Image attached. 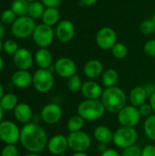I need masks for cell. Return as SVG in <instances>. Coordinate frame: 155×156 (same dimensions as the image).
<instances>
[{
	"instance_id": "1",
	"label": "cell",
	"mask_w": 155,
	"mask_h": 156,
	"mask_svg": "<svg viewBox=\"0 0 155 156\" xmlns=\"http://www.w3.org/2000/svg\"><path fill=\"white\" fill-rule=\"evenodd\" d=\"M48 135L46 131L36 122L24 124L20 132L19 143L28 153L39 154L47 148Z\"/></svg>"
},
{
	"instance_id": "2",
	"label": "cell",
	"mask_w": 155,
	"mask_h": 156,
	"mask_svg": "<svg viewBox=\"0 0 155 156\" xmlns=\"http://www.w3.org/2000/svg\"><path fill=\"white\" fill-rule=\"evenodd\" d=\"M106 112L111 113H118L127 103V96L125 91L117 86L106 88L100 98Z\"/></svg>"
},
{
	"instance_id": "3",
	"label": "cell",
	"mask_w": 155,
	"mask_h": 156,
	"mask_svg": "<svg viewBox=\"0 0 155 156\" xmlns=\"http://www.w3.org/2000/svg\"><path fill=\"white\" fill-rule=\"evenodd\" d=\"M106 110L100 100H84L77 107V114L85 121H96L103 117Z\"/></svg>"
},
{
	"instance_id": "4",
	"label": "cell",
	"mask_w": 155,
	"mask_h": 156,
	"mask_svg": "<svg viewBox=\"0 0 155 156\" xmlns=\"http://www.w3.org/2000/svg\"><path fill=\"white\" fill-rule=\"evenodd\" d=\"M36 27L35 20L29 16H17L12 24L11 32L16 37L24 39L32 37Z\"/></svg>"
},
{
	"instance_id": "5",
	"label": "cell",
	"mask_w": 155,
	"mask_h": 156,
	"mask_svg": "<svg viewBox=\"0 0 155 156\" xmlns=\"http://www.w3.org/2000/svg\"><path fill=\"white\" fill-rule=\"evenodd\" d=\"M55 84L53 72L48 69H38L33 74L32 85L39 93H47L52 90Z\"/></svg>"
},
{
	"instance_id": "6",
	"label": "cell",
	"mask_w": 155,
	"mask_h": 156,
	"mask_svg": "<svg viewBox=\"0 0 155 156\" xmlns=\"http://www.w3.org/2000/svg\"><path fill=\"white\" fill-rule=\"evenodd\" d=\"M138 139V133L133 127H124L117 129L113 133L112 143L114 145L121 149H125L129 146L135 144Z\"/></svg>"
},
{
	"instance_id": "7",
	"label": "cell",
	"mask_w": 155,
	"mask_h": 156,
	"mask_svg": "<svg viewBox=\"0 0 155 156\" xmlns=\"http://www.w3.org/2000/svg\"><path fill=\"white\" fill-rule=\"evenodd\" d=\"M55 37V31L52 27H49L43 23L37 25L32 35L33 41L40 48H47L48 47H49L53 43Z\"/></svg>"
},
{
	"instance_id": "8",
	"label": "cell",
	"mask_w": 155,
	"mask_h": 156,
	"mask_svg": "<svg viewBox=\"0 0 155 156\" xmlns=\"http://www.w3.org/2000/svg\"><path fill=\"white\" fill-rule=\"evenodd\" d=\"M21 129L12 121L3 120L0 122V140L5 144H16L19 142Z\"/></svg>"
},
{
	"instance_id": "9",
	"label": "cell",
	"mask_w": 155,
	"mask_h": 156,
	"mask_svg": "<svg viewBox=\"0 0 155 156\" xmlns=\"http://www.w3.org/2000/svg\"><path fill=\"white\" fill-rule=\"evenodd\" d=\"M67 138L69 148L74 153L87 152L91 145V139L90 135L83 131L69 133Z\"/></svg>"
},
{
	"instance_id": "10",
	"label": "cell",
	"mask_w": 155,
	"mask_h": 156,
	"mask_svg": "<svg viewBox=\"0 0 155 156\" xmlns=\"http://www.w3.org/2000/svg\"><path fill=\"white\" fill-rule=\"evenodd\" d=\"M118 122L124 127H135L141 121V114L137 107L126 105L118 113Z\"/></svg>"
},
{
	"instance_id": "11",
	"label": "cell",
	"mask_w": 155,
	"mask_h": 156,
	"mask_svg": "<svg viewBox=\"0 0 155 156\" xmlns=\"http://www.w3.org/2000/svg\"><path fill=\"white\" fill-rule=\"evenodd\" d=\"M95 40L100 49L111 50L117 43V35L113 28L110 27H104L97 32Z\"/></svg>"
},
{
	"instance_id": "12",
	"label": "cell",
	"mask_w": 155,
	"mask_h": 156,
	"mask_svg": "<svg viewBox=\"0 0 155 156\" xmlns=\"http://www.w3.org/2000/svg\"><path fill=\"white\" fill-rule=\"evenodd\" d=\"M40 118L47 124H56L62 118V109L57 103H48L42 108Z\"/></svg>"
},
{
	"instance_id": "13",
	"label": "cell",
	"mask_w": 155,
	"mask_h": 156,
	"mask_svg": "<svg viewBox=\"0 0 155 156\" xmlns=\"http://www.w3.org/2000/svg\"><path fill=\"white\" fill-rule=\"evenodd\" d=\"M54 66L55 72L63 79H69L77 72L76 63L71 58L67 57H62L57 59Z\"/></svg>"
},
{
	"instance_id": "14",
	"label": "cell",
	"mask_w": 155,
	"mask_h": 156,
	"mask_svg": "<svg viewBox=\"0 0 155 156\" xmlns=\"http://www.w3.org/2000/svg\"><path fill=\"white\" fill-rule=\"evenodd\" d=\"M55 35L58 40H59L61 43H68L71 41L75 36L74 24L69 19L59 21L56 27Z\"/></svg>"
},
{
	"instance_id": "15",
	"label": "cell",
	"mask_w": 155,
	"mask_h": 156,
	"mask_svg": "<svg viewBox=\"0 0 155 156\" xmlns=\"http://www.w3.org/2000/svg\"><path fill=\"white\" fill-rule=\"evenodd\" d=\"M14 64L17 69L28 70L34 62L32 53L26 48H19L18 50L13 55Z\"/></svg>"
},
{
	"instance_id": "16",
	"label": "cell",
	"mask_w": 155,
	"mask_h": 156,
	"mask_svg": "<svg viewBox=\"0 0 155 156\" xmlns=\"http://www.w3.org/2000/svg\"><path fill=\"white\" fill-rule=\"evenodd\" d=\"M47 148L48 152L54 155H60L64 154L69 148L67 136L63 134H56L52 136L48 142Z\"/></svg>"
},
{
	"instance_id": "17",
	"label": "cell",
	"mask_w": 155,
	"mask_h": 156,
	"mask_svg": "<svg viewBox=\"0 0 155 156\" xmlns=\"http://www.w3.org/2000/svg\"><path fill=\"white\" fill-rule=\"evenodd\" d=\"M80 91L86 100H100L103 89L100 84L90 80L83 82Z\"/></svg>"
},
{
	"instance_id": "18",
	"label": "cell",
	"mask_w": 155,
	"mask_h": 156,
	"mask_svg": "<svg viewBox=\"0 0 155 156\" xmlns=\"http://www.w3.org/2000/svg\"><path fill=\"white\" fill-rule=\"evenodd\" d=\"M12 84L18 89H26L32 85L33 75L28 70L17 69L11 77Z\"/></svg>"
},
{
	"instance_id": "19",
	"label": "cell",
	"mask_w": 155,
	"mask_h": 156,
	"mask_svg": "<svg viewBox=\"0 0 155 156\" xmlns=\"http://www.w3.org/2000/svg\"><path fill=\"white\" fill-rule=\"evenodd\" d=\"M103 64L99 59H90L87 61L83 67L84 75L90 80H94L102 75L103 71Z\"/></svg>"
},
{
	"instance_id": "20",
	"label": "cell",
	"mask_w": 155,
	"mask_h": 156,
	"mask_svg": "<svg viewBox=\"0 0 155 156\" xmlns=\"http://www.w3.org/2000/svg\"><path fill=\"white\" fill-rule=\"evenodd\" d=\"M14 117L20 123H29L33 118V112L31 107L27 103L19 102L14 110Z\"/></svg>"
},
{
	"instance_id": "21",
	"label": "cell",
	"mask_w": 155,
	"mask_h": 156,
	"mask_svg": "<svg viewBox=\"0 0 155 156\" xmlns=\"http://www.w3.org/2000/svg\"><path fill=\"white\" fill-rule=\"evenodd\" d=\"M148 94L143 86H137L131 90L129 94V101L131 105L135 107H140L146 102L148 99Z\"/></svg>"
},
{
	"instance_id": "22",
	"label": "cell",
	"mask_w": 155,
	"mask_h": 156,
	"mask_svg": "<svg viewBox=\"0 0 155 156\" xmlns=\"http://www.w3.org/2000/svg\"><path fill=\"white\" fill-rule=\"evenodd\" d=\"M34 61L39 69H48L53 62V56L48 48H39L34 55Z\"/></svg>"
},
{
	"instance_id": "23",
	"label": "cell",
	"mask_w": 155,
	"mask_h": 156,
	"mask_svg": "<svg viewBox=\"0 0 155 156\" xmlns=\"http://www.w3.org/2000/svg\"><path fill=\"white\" fill-rule=\"evenodd\" d=\"M93 136L98 143L109 144L112 142L113 133L106 125H99L93 131Z\"/></svg>"
},
{
	"instance_id": "24",
	"label": "cell",
	"mask_w": 155,
	"mask_h": 156,
	"mask_svg": "<svg viewBox=\"0 0 155 156\" xmlns=\"http://www.w3.org/2000/svg\"><path fill=\"white\" fill-rule=\"evenodd\" d=\"M60 19V13L58 8H46L45 12L42 16L43 24L48 25L49 27H53L55 25H58Z\"/></svg>"
},
{
	"instance_id": "25",
	"label": "cell",
	"mask_w": 155,
	"mask_h": 156,
	"mask_svg": "<svg viewBox=\"0 0 155 156\" xmlns=\"http://www.w3.org/2000/svg\"><path fill=\"white\" fill-rule=\"evenodd\" d=\"M119 80V73L114 69H109L105 70L101 75L102 85L106 88H111L116 86Z\"/></svg>"
},
{
	"instance_id": "26",
	"label": "cell",
	"mask_w": 155,
	"mask_h": 156,
	"mask_svg": "<svg viewBox=\"0 0 155 156\" xmlns=\"http://www.w3.org/2000/svg\"><path fill=\"white\" fill-rule=\"evenodd\" d=\"M18 98L14 93H5L0 100V105L4 111H14L18 104Z\"/></svg>"
},
{
	"instance_id": "27",
	"label": "cell",
	"mask_w": 155,
	"mask_h": 156,
	"mask_svg": "<svg viewBox=\"0 0 155 156\" xmlns=\"http://www.w3.org/2000/svg\"><path fill=\"white\" fill-rule=\"evenodd\" d=\"M28 7L29 3L26 0H14L10 5V9L16 14V16H27Z\"/></svg>"
},
{
	"instance_id": "28",
	"label": "cell",
	"mask_w": 155,
	"mask_h": 156,
	"mask_svg": "<svg viewBox=\"0 0 155 156\" xmlns=\"http://www.w3.org/2000/svg\"><path fill=\"white\" fill-rule=\"evenodd\" d=\"M45 6L41 3V1H35L32 3H29V7H28V14L31 18L35 19H39L42 18L43 14L45 12Z\"/></svg>"
},
{
	"instance_id": "29",
	"label": "cell",
	"mask_w": 155,
	"mask_h": 156,
	"mask_svg": "<svg viewBox=\"0 0 155 156\" xmlns=\"http://www.w3.org/2000/svg\"><path fill=\"white\" fill-rule=\"evenodd\" d=\"M85 120L81 118L79 114L71 116L67 122V129L69 133H75L82 131Z\"/></svg>"
},
{
	"instance_id": "30",
	"label": "cell",
	"mask_w": 155,
	"mask_h": 156,
	"mask_svg": "<svg viewBox=\"0 0 155 156\" xmlns=\"http://www.w3.org/2000/svg\"><path fill=\"white\" fill-rule=\"evenodd\" d=\"M143 131L148 139L155 142V114L147 117L143 124Z\"/></svg>"
},
{
	"instance_id": "31",
	"label": "cell",
	"mask_w": 155,
	"mask_h": 156,
	"mask_svg": "<svg viewBox=\"0 0 155 156\" xmlns=\"http://www.w3.org/2000/svg\"><path fill=\"white\" fill-rule=\"evenodd\" d=\"M112 56L117 59H123L128 55V48L122 42H117L111 49Z\"/></svg>"
},
{
	"instance_id": "32",
	"label": "cell",
	"mask_w": 155,
	"mask_h": 156,
	"mask_svg": "<svg viewBox=\"0 0 155 156\" xmlns=\"http://www.w3.org/2000/svg\"><path fill=\"white\" fill-rule=\"evenodd\" d=\"M82 81H81V79L79 75L75 74L74 76L70 77L69 79H68V83H67V86H68V89L69 91L71 92H77L79 90H81V87H82Z\"/></svg>"
},
{
	"instance_id": "33",
	"label": "cell",
	"mask_w": 155,
	"mask_h": 156,
	"mask_svg": "<svg viewBox=\"0 0 155 156\" xmlns=\"http://www.w3.org/2000/svg\"><path fill=\"white\" fill-rule=\"evenodd\" d=\"M140 31L143 34V35H150L152 33H153L155 30V26L151 19H146V20H143L141 25H140Z\"/></svg>"
},
{
	"instance_id": "34",
	"label": "cell",
	"mask_w": 155,
	"mask_h": 156,
	"mask_svg": "<svg viewBox=\"0 0 155 156\" xmlns=\"http://www.w3.org/2000/svg\"><path fill=\"white\" fill-rule=\"evenodd\" d=\"M16 14L9 8V9H5L4 10L1 14H0V20L1 23L3 24H13V22L16 20Z\"/></svg>"
},
{
	"instance_id": "35",
	"label": "cell",
	"mask_w": 155,
	"mask_h": 156,
	"mask_svg": "<svg viewBox=\"0 0 155 156\" xmlns=\"http://www.w3.org/2000/svg\"><path fill=\"white\" fill-rule=\"evenodd\" d=\"M18 44L14 39H6L4 42V50L8 55H14L18 50Z\"/></svg>"
},
{
	"instance_id": "36",
	"label": "cell",
	"mask_w": 155,
	"mask_h": 156,
	"mask_svg": "<svg viewBox=\"0 0 155 156\" xmlns=\"http://www.w3.org/2000/svg\"><path fill=\"white\" fill-rule=\"evenodd\" d=\"M122 156H142V148L137 145V144H133L132 146H129L125 149L122 150Z\"/></svg>"
},
{
	"instance_id": "37",
	"label": "cell",
	"mask_w": 155,
	"mask_h": 156,
	"mask_svg": "<svg viewBox=\"0 0 155 156\" xmlns=\"http://www.w3.org/2000/svg\"><path fill=\"white\" fill-rule=\"evenodd\" d=\"M19 151L16 144H6L1 150L0 156H18Z\"/></svg>"
},
{
	"instance_id": "38",
	"label": "cell",
	"mask_w": 155,
	"mask_h": 156,
	"mask_svg": "<svg viewBox=\"0 0 155 156\" xmlns=\"http://www.w3.org/2000/svg\"><path fill=\"white\" fill-rule=\"evenodd\" d=\"M143 51L147 56L155 58V39H150L144 44Z\"/></svg>"
},
{
	"instance_id": "39",
	"label": "cell",
	"mask_w": 155,
	"mask_h": 156,
	"mask_svg": "<svg viewBox=\"0 0 155 156\" xmlns=\"http://www.w3.org/2000/svg\"><path fill=\"white\" fill-rule=\"evenodd\" d=\"M138 110H139V112H140L141 116H143V117H149L153 112L151 104L147 103V102H145L143 105H141L140 107H138Z\"/></svg>"
},
{
	"instance_id": "40",
	"label": "cell",
	"mask_w": 155,
	"mask_h": 156,
	"mask_svg": "<svg viewBox=\"0 0 155 156\" xmlns=\"http://www.w3.org/2000/svg\"><path fill=\"white\" fill-rule=\"evenodd\" d=\"M142 156H155V146L153 144H147L142 148Z\"/></svg>"
},
{
	"instance_id": "41",
	"label": "cell",
	"mask_w": 155,
	"mask_h": 156,
	"mask_svg": "<svg viewBox=\"0 0 155 156\" xmlns=\"http://www.w3.org/2000/svg\"><path fill=\"white\" fill-rule=\"evenodd\" d=\"M40 1L46 8H49V7L58 8L61 4V0H40Z\"/></svg>"
},
{
	"instance_id": "42",
	"label": "cell",
	"mask_w": 155,
	"mask_h": 156,
	"mask_svg": "<svg viewBox=\"0 0 155 156\" xmlns=\"http://www.w3.org/2000/svg\"><path fill=\"white\" fill-rule=\"evenodd\" d=\"M143 87H144V89H145V90H146V92H147L149 97L155 92V83L150 82V83L145 84Z\"/></svg>"
},
{
	"instance_id": "43",
	"label": "cell",
	"mask_w": 155,
	"mask_h": 156,
	"mask_svg": "<svg viewBox=\"0 0 155 156\" xmlns=\"http://www.w3.org/2000/svg\"><path fill=\"white\" fill-rule=\"evenodd\" d=\"M100 156H122L121 154L115 149H108L104 153L100 154Z\"/></svg>"
},
{
	"instance_id": "44",
	"label": "cell",
	"mask_w": 155,
	"mask_h": 156,
	"mask_svg": "<svg viewBox=\"0 0 155 156\" xmlns=\"http://www.w3.org/2000/svg\"><path fill=\"white\" fill-rule=\"evenodd\" d=\"M107 145H108V144H100V143H99V144H98V146H97V148H98V152H99L100 154L104 153L106 150H108V149H109Z\"/></svg>"
},
{
	"instance_id": "45",
	"label": "cell",
	"mask_w": 155,
	"mask_h": 156,
	"mask_svg": "<svg viewBox=\"0 0 155 156\" xmlns=\"http://www.w3.org/2000/svg\"><path fill=\"white\" fill-rule=\"evenodd\" d=\"M80 1L86 6H91L98 2V0H80Z\"/></svg>"
},
{
	"instance_id": "46",
	"label": "cell",
	"mask_w": 155,
	"mask_h": 156,
	"mask_svg": "<svg viewBox=\"0 0 155 156\" xmlns=\"http://www.w3.org/2000/svg\"><path fill=\"white\" fill-rule=\"evenodd\" d=\"M149 103L151 104V106L153 108V111L155 113V92L149 97Z\"/></svg>"
},
{
	"instance_id": "47",
	"label": "cell",
	"mask_w": 155,
	"mask_h": 156,
	"mask_svg": "<svg viewBox=\"0 0 155 156\" xmlns=\"http://www.w3.org/2000/svg\"><path fill=\"white\" fill-rule=\"evenodd\" d=\"M5 34V27L3 25V23H0V39H2L4 37Z\"/></svg>"
},
{
	"instance_id": "48",
	"label": "cell",
	"mask_w": 155,
	"mask_h": 156,
	"mask_svg": "<svg viewBox=\"0 0 155 156\" xmlns=\"http://www.w3.org/2000/svg\"><path fill=\"white\" fill-rule=\"evenodd\" d=\"M71 156H89L86 152H79V153H74Z\"/></svg>"
},
{
	"instance_id": "49",
	"label": "cell",
	"mask_w": 155,
	"mask_h": 156,
	"mask_svg": "<svg viewBox=\"0 0 155 156\" xmlns=\"http://www.w3.org/2000/svg\"><path fill=\"white\" fill-rule=\"evenodd\" d=\"M4 110H3V108L1 107V105H0V122L4 120Z\"/></svg>"
},
{
	"instance_id": "50",
	"label": "cell",
	"mask_w": 155,
	"mask_h": 156,
	"mask_svg": "<svg viewBox=\"0 0 155 156\" xmlns=\"http://www.w3.org/2000/svg\"><path fill=\"white\" fill-rule=\"evenodd\" d=\"M4 94H5V92H4V88H3L2 84L0 83V100L2 99V97L4 96Z\"/></svg>"
},
{
	"instance_id": "51",
	"label": "cell",
	"mask_w": 155,
	"mask_h": 156,
	"mask_svg": "<svg viewBox=\"0 0 155 156\" xmlns=\"http://www.w3.org/2000/svg\"><path fill=\"white\" fill-rule=\"evenodd\" d=\"M3 68H4V60H3L2 57L0 56V72L3 69Z\"/></svg>"
},
{
	"instance_id": "52",
	"label": "cell",
	"mask_w": 155,
	"mask_h": 156,
	"mask_svg": "<svg viewBox=\"0 0 155 156\" xmlns=\"http://www.w3.org/2000/svg\"><path fill=\"white\" fill-rule=\"evenodd\" d=\"M2 50H4V43H3L2 40L0 39V53L2 52Z\"/></svg>"
},
{
	"instance_id": "53",
	"label": "cell",
	"mask_w": 155,
	"mask_h": 156,
	"mask_svg": "<svg viewBox=\"0 0 155 156\" xmlns=\"http://www.w3.org/2000/svg\"><path fill=\"white\" fill-rule=\"evenodd\" d=\"M25 156H39L38 154H33V153H28L27 154H26Z\"/></svg>"
},
{
	"instance_id": "54",
	"label": "cell",
	"mask_w": 155,
	"mask_h": 156,
	"mask_svg": "<svg viewBox=\"0 0 155 156\" xmlns=\"http://www.w3.org/2000/svg\"><path fill=\"white\" fill-rule=\"evenodd\" d=\"M152 20H153V24H154L155 26V12L154 14H153V17H152Z\"/></svg>"
},
{
	"instance_id": "55",
	"label": "cell",
	"mask_w": 155,
	"mask_h": 156,
	"mask_svg": "<svg viewBox=\"0 0 155 156\" xmlns=\"http://www.w3.org/2000/svg\"><path fill=\"white\" fill-rule=\"evenodd\" d=\"M26 1H27L28 3H32V2H35V1H38V0H26Z\"/></svg>"
}]
</instances>
